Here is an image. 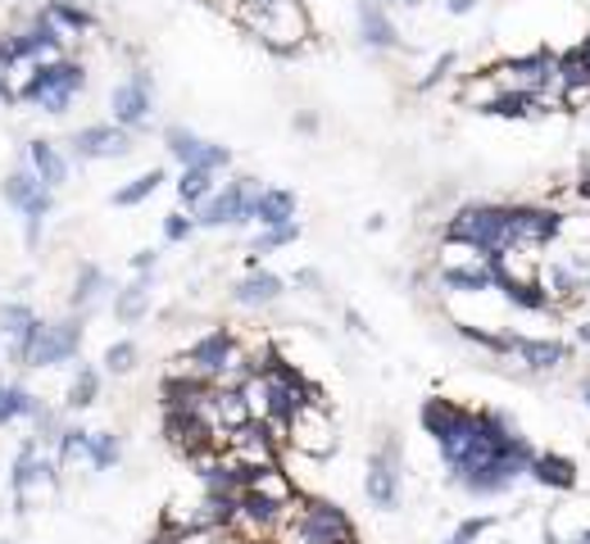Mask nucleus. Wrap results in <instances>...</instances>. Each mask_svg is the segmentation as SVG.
<instances>
[{"label":"nucleus","instance_id":"nucleus-7","mask_svg":"<svg viewBox=\"0 0 590 544\" xmlns=\"http://www.w3.org/2000/svg\"><path fill=\"white\" fill-rule=\"evenodd\" d=\"M400 485H404V454H400V435L387 431V440L368 454L364 463V495L373 508L396 513L400 508Z\"/></svg>","mask_w":590,"mask_h":544},{"label":"nucleus","instance_id":"nucleus-56","mask_svg":"<svg viewBox=\"0 0 590 544\" xmlns=\"http://www.w3.org/2000/svg\"><path fill=\"white\" fill-rule=\"evenodd\" d=\"M586 295H590V277H586Z\"/></svg>","mask_w":590,"mask_h":544},{"label":"nucleus","instance_id":"nucleus-11","mask_svg":"<svg viewBox=\"0 0 590 544\" xmlns=\"http://www.w3.org/2000/svg\"><path fill=\"white\" fill-rule=\"evenodd\" d=\"M68 160L73 164H100V160H127L137 150V132H127L118 123H87L78 132H68Z\"/></svg>","mask_w":590,"mask_h":544},{"label":"nucleus","instance_id":"nucleus-59","mask_svg":"<svg viewBox=\"0 0 590 544\" xmlns=\"http://www.w3.org/2000/svg\"><path fill=\"white\" fill-rule=\"evenodd\" d=\"M504 544H513V540H504Z\"/></svg>","mask_w":590,"mask_h":544},{"label":"nucleus","instance_id":"nucleus-52","mask_svg":"<svg viewBox=\"0 0 590 544\" xmlns=\"http://www.w3.org/2000/svg\"><path fill=\"white\" fill-rule=\"evenodd\" d=\"M563 544H590V527H586V531H577L573 540H563Z\"/></svg>","mask_w":590,"mask_h":544},{"label":"nucleus","instance_id":"nucleus-10","mask_svg":"<svg viewBox=\"0 0 590 544\" xmlns=\"http://www.w3.org/2000/svg\"><path fill=\"white\" fill-rule=\"evenodd\" d=\"M87 314H68L55 322H41V336L28 350V368H60V363H73L83 354V336H87Z\"/></svg>","mask_w":590,"mask_h":544},{"label":"nucleus","instance_id":"nucleus-21","mask_svg":"<svg viewBox=\"0 0 590 544\" xmlns=\"http://www.w3.org/2000/svg\"><path fill=\"white\" fill-rule=\"evenodd\" d=\"M300 210V200L296 191L287 187H260L250 200V223H260V227H281V223H291Z\"/></svg>","mask_w":590,"mask_h":544},{"label":"nucleus","instance_id":"nucleus-18","mask_svg":"<svg viewBox=\"0 0 590 544\" xmlns=\"http://www.w3.org/2000/svg\"><path fill=\"white\" fill-rule=\"evenodd\" d=\"M23 160H28V168L41 177V187H50V191H60L68 181V173H73V160L55 141H46V137H33L28 146H23Z\"/></svg>","mask_w":590,"mask_h":544},{"label":"nucleus","instance_id":"nucleus-43","mask_svg":"<svg viewBox=\"0 0 590 544\" xmlns=\"http://www.w3.org/2000/svg\"><path fill=\"white\" fill-rule=\"evenodd\" d=\"M155 264H160L155 250H137V254H133V268H137V273H155Z\"/></svg>","mask_w":590,"mask_h":544},{"label":"nucleus","instance_id":"nucleus-53","mask_svg":"<svg viewBox=\"0 0 590 544\" xmlns=\"http://www.w3.org/2000/svg\"><path fill=\"white\" fill-rule=\"evenodd\" d=\"M581 404H586V413H590V377L581 381Z\"/></svg>","mask_w":590,"mask_h":544},{"label":"nucleus","instance_id":"nucleus-47","mask_svg":"<svg viewBox=\"0 0 590 544\" xmlns=\"http://www.w3.org/2000/svg\"><path fill=\"white\" fill-rule=\"evenodd\" d=\"M577 195H581V200H590V154H586V160H581V177H577Z\"/></svg>","mask_w":590,"mask_h":544},{"label":"nucleus","instance_id":"nucleus-23","mask_svg":"<svg viewBox=\"0 0 590 544\" xmlns=\"http://www.w3.org/2000/svg\"><path fill=\"white\" fill-rule=\"evenodd\" d=\"M150 291H155V273H137L133 281H127V287L114 291V318H118L123 327L141 322V318L150 314Z\"/></svg>","mask_w":590,"mask_h":544},{"label":"nucleus","instance_id":"nucleus-28","mask_svg":"<svg viewBox=\"0 0 590 544\" xmlns=\"http://www.w3.org/2000/svg\"><path fill=\"white\" fill-rule=\"evenodd\" d=\"M500 295H504V304L523 308V314H558L554 300H550L545 287H541V277H536V281H504Z\"/></svg>","mask_w":590,"mask_h":544},{"label":"nucleus","instance_id":"nucleus-37","mask_svg":"<svg viewBox=\"0 0 590 544\" xmlns=\"http://www.w3.org/2000/svg\"><path fill=\"white\" fill-rule=\"evenodd\" d=\"M495 96H500V83H495L491 73H477V77H468L464 91H459V100H464L468 110H477V114L491 110V100H495Z\"/></svg>","mask_w":590,"mask_h":544},{"label":"nucleus","instance_id":"nucleus-44","mask_svg":"<svg viewBox=\"0 0 590 544\" xmlns=\"http://www.w3.org/2000/svg\"><path fill=\"white\" fill-rule=\"evenodd\" d=\"M296 287H304V291H323V273L300 268V273H296Z\"/></svg>","mask_w":590,"mask_h":544},{"label":"nucleus","instance_id":"nucleus-46","mask_svg":"<svg viewBox=\"0 0 590 544\" xmlns=\"http://www.w3.org/2000/svg\"><path fill=\"white\" fill-rule=\"evenodd\" d=\"M346 327H350L354 336H368V322H364V314H359V308H346Z\"/></svg>","mask_w":590,"mask_h":544},{"label":"nucleus","instance_id":"nucleus-20","mask_svg":"<svg viewBox=\"0 0 590 544\" xmlns=\"http://www.w3.org/2000/svg\"><path fill=\"white\" fill-rule=\"evenodd\" d=\"M37 5H41L46 18L55 23V28H64L73 41H78V37H91V33L100 28L91 0H37Z\"/></svg>","mask_w":590,"mask_h":544},{"label":"nucleus","instance_id":"nucleus-51","mask_svg":"<svg viewBox=\"0 0 590 544\" xmlns=\"http://www.w3.org/2000/svg\"><path fill=\"white\" fill-rule=\"evenodd\" d=\"M441 544H477V540H468L464 531H454V535H450V540H441Z\"/></svg>","mask_w":590,"mask_h":544},{"label":"nucleus","instance_id":"nucleus-40","mask_svg":"<svg viewBox=\"0 0 590 544\" xmlns=\"http://www.w3.org/2000/svg\"><path fill=\"white\" fill-rule=\"evenodd\" d=\"M196 214L191 210H173V214H164V241L168 245H187L191 237H196Z\"/></svg>","mask_w":590,"mask_h":544},{"label":"nucleus","instance_id":"nucleus-26","mask_svg":"<svg viewBox=\"0 0 590 544\" xmlns=\"http://www.w3.org/2000/svg\"><path fill=\"white\" fill-rule=\"evenodd\" d=\"M164 150L177 168H204V150H210V141L196 137L191 127L173 123V127H164Z\"/></svg>","mask_w":590,"mask_h":544},{"label":"nucleus","instance_id":"nucleus-2","mask_svg":"<svg viewBox=\"0 0 590 544\" xmlns=\"http://www.w3.org/2000/svg\"><path fill=\"white\" fill-rule=\"evenodd\" d=\"M445 241H464L481 258H500L513 250V223H509V204L495 200H468L445 218L441 227Z\"/></svg>","mask_w":590,"mask_h":544},{"label":"nucleus","instance_id":"nucleus-29","mask_svg":"<svg viewBox=\"0 0 590 544\" xmlns=\"http://www.w3.org/2000/svg\"><path fill=\"white\" fill-rule=\"evenodd\" d=\"M214 191H218V173H210V168H183V177H177V204H183V210H191V214H196Z\"/></svg>","mask_w":590,"mask_h":544},{"label":"nucleus","instance_id":"nucleus-1","mask_svg":"<svg viewBox=\"0 0 590 544\" xmlns=\"http://www.w3.org/2000/svg\"><path fill=\"white\" fill-rule=\"evenodd\" d=\"M418 422L431 435L436 454H441L445 481L477 468V463H491L523 435L504 408H464L454 400H423Z\"/></svg>","mask_w":590,"mask_h":544},{"label":"nucleus","instance_id":"nucleus-24","mask_svg":"<svg viewBox=\"0 0 590 544\" xmlns=\"http://www.w3.org/2000/svg\"><path fill=\"white\" fill-rule=\"evenodd\" d=\"M110 291H118L114 281H110V273L100 268V264H83V268H78V277H73L68 308H73V314H87V308H91V304H100Z\"/></svg>","mask_w":590,"mask_h":544},{"label":"nucleus","instance_id":"nucleus-12","mask_svg":"<svg viewBox=\"0 0 590 544\" xmlns=\"http://www.w3.org/2000/svg\"><path fill=\"white\" fill-rule=\"evenodd\" d=\"M287 431H291V445L287 450H296V454H304V458H327V454H337V422H331V413H327V404H304L296 418L287 422Z\"/></svg>","mask_w":590,"mask_h":544},{"label":"nucleus","instance_id":"nucleus-42","mask_svg":"<svg viewBox=\"0 0 590 544\" xmlns=\"http://www.w3.org/2000/svg\"><path fill=\"white\" fill-rule=\"evenodd\" d=\"M491 527H495V517H486V513H481V517H464V522H459L454 531H464L468 540H481V535L491 531Z\"/></svg>","mask_w":590,"mask_h":544},{"label":"nucleus","instance_id":"nucleus-9","mask_svg":"<svg viewBox=\"0 0 590 544\" xmlns=\"http://www.w3.org/2000/svg\"><path fill=\"white\" fill-rule=\"evenodd\" d=\"M110 114H114L118 127H127V132H146L150 118H155V73H150L146 64H137L123 83H114Z\"/></svg>","mask_w":590,"mask_h":544},{"label":"nucleus","instance_id":"nucleus-41","mask_svg":"<svg viewBox=\"0 0 590 544\" xmlns=\"http://www.w3.org/2000/svg\"><path fill=\"white\" fill-rule=\"evenodd\" d=\"M454 64H459V55H454V50H445L441 60H431V68H427V73L418 77V91H431V87H441L445 77L454 73Z\"/></svg>","mask_w":590,"mask_h":544},{"label":"nucleus","instance_id":"nucleus-35","mask_svg":"<svg viewBox=\"0 0 590 544\" xmlns=\"http://www.w3.org/2000/svg\"><path fill=\"white\" fill-rule=\"evenodd\" d=\"M87 440H91V431L83 422H64V431L55 440V463L60 468H73L78 458H87Z\"/></svg>","mask_w":590,"mask_h":544},{"label":"nucleus","instance_id":"nucleus-16","mask_svg":"<svg viewBox=\"0 0 590 544\" xmlns=\"http://www.w3.org/2000/svg\"><path fill=\"white\" fill-rule=\"evenodd\" d=\"M509 358H518L527 372H558L563 363H573V345H563V341H550V336H518L513 331V354Z\"/></svg>","mask_w":590,"mask_h":544},{"label":"nucleus","instance_id":"nucleus-48","mask_svg":"<svg viewBox=\"0 0 590 544\" xmlns=\"http://www.w3.org/2000/svg\"><path fill=\"white\" fill-rule=\"evenodd\" d=\"M296 132H318V118L314 114H296Z\"/></svg>","mask_w":590,"mask_h":544},{"label":"nucleus","instance_id":"nucleus-39","mask_svg":"<svg viewBox=\"0 0 590 544\" xmlns=\"http://www.w3.org/2000/svg\"><path fill=\"white\" fill-rule=\"evenodd\" d=\"M64 408H41L37 413V418H33V440H37V445L46 450V445H55V440H60V431H64Z\"/></svg>","mask_w":590,"mask_h":544},{"label":"nucleus","instance_id":"nucleus-45","mask_svg":"<svg viewBox=\"0 0 590 544\" xmlns=\"http://www.w3.org/2000/svg\"><path fill=\"white\" fill-rule=\"evenodd\" d=\"M481 5V0H445V14H454V18H464V14H473Z\"/></svg>","mask_w":590,"mask_h":544},{"label":"nucleus","instance_id":"nucleus-5","mask_svg":"<svg viewBox=\"0 0 590 544\" xmlns=\"http://www.w3.org/2000/svg\"><path fill=\"white\" fill-rule=\"evenodd\" d=\"M500 83V91H527L536 96L541 105L550 110H563L558 105V55L550 46H536L531 55H513V60H500L495 68H486Z\"/></svg>","mask_w":590,"mask_h":544},{"label":"nucleus","instance_id":"nucleus-17","mask_svg":"<svg viewBox=\"0 0 590 544\" xmlns=\"http://www.w3.org/2000/svg\"><path fill=\"white\" fill-rule=\"evenodd\" d=\"M354 18H359V41H364L368 50H400V28H396V18L387 14L381 0H359Z\"/></svg>","mask_w":590,"mask_h":544},{"label":"nucleus","instance_id":"nucleus-15","mask_svg":"<svg viewBox=\"0 0 590 544\" xmlns=\"http://www.w3.org/2000/svg\"><path fill=\"white\" fill-rule=\"evenodd\" d=\"M41 322H46V318H37L33 304H23V300L0 304V336H5V354H10V363L28 368V350H33V341L41 336Z\"/></svg>","mask_w":590,"mask_h":544},{"label":"nucleus","instance_id":"nucleus-36","mask_svg":"<svg viewBox=\"0 0 590 544\" xmlns=\"http://www.w3.org/2000/svg\"><path fill=\"white\" fill-rule=\"evenodd\" d=\"M137 363H141V345L137 341H114L105 354H100V372L127 377V372H137Z\"/></svg>","mask_w":590,"mask_h":544},{"label":"nucleus","instance_id":"nucleus-31","mask_svg":"<svg viewBox=\"0 0 590 544\" xmlns=\"http://www.w3.org/2000/svg\"><path fill=\"white\" fill-rule=\"evenodd\" d=\"M168 181V173L164 168H146V173H137L133 181H127V187H118L110 200H114V210H137V204H146L150 195H155L160 187Z\"/></svg>","mask_w":590,"mask_h":544},{"label":"nucleus","instance_id":"nucleus-3","mask_svg":"<svg viewBox=\"0 0 590 544\" xmlns=\"http://www.w3.org/2000/svg\"><path fill=\"white\" fill-rule=\"evenodd\" d=\"M87 91V64L78 60H46L37 64L28 77H23V87H18V105H28V110H41L50 118H64L73 110V100H78Z\"/></svg>","mask_w":590,"mask_h":544},{"label":"nucleus","instance_id":"nucleus-22","mask_svg":"<svg viewBox=\"0 0 590 544\" xmlns=\"http://www.w3.org/2000/svg\"><path fill=\"white\" fill-rule=\"evenodd\" d=\"M527 477L541 485V490H577V463L568 454H554V450H536Z\"/></svg>","mask_w":590,"mask_h":544},{"label":"nucleus","instance_id":"nucleus-49","mask_svg":"<svg viewBox=\"0 0 590 544\" xmlns=\"http://www.w3.org/2000/svg\"><path fill=\"white\" fill-rule=\"evenodd\" d=\"M381 5H400V10H418V5H427V0H381Z\"/></svg>","mask_w":590,"mask_h":544},{"label":"nucleus","instance_id":"nucleus-38","mask_svg":"<svg viewBox=\"0 0 590 544\" xmlns=\"http://www.w3.org/2000/svg\"><path fill=\"white\" fill-rule=\"evenodd\" d=\"M586 83H590V68H586L581 46L563 50V55H558V96L568 91V87H586Z\"/></svg>","mask_w":590,"mask_h":544},{"label":"nucleus","instance_id":"nucleus-30","mask_svg":"<svg viewBox=\"0 0 590 544\" xmlns=\"http://www.w3.org/2000/svg\"><path fill=\"white\" fill-rule=\"evenodd\" d=\"M486 114H491V118H513V123H523V118H545L550 105H541V100L527 96V91H500Z\"/></svg>","mask_w":590,"mask_h":544},{"label":"nucleus","instance_id":"nucleus-50","mask_svg":"<svg viewBox=\"0 0 590 544\" xmlns=\"http://www.w3.org/2000/svg\"><path fill=\"white\" fill-rule=\"evenodd\" d=\"M577 345H590V318L577 322Z\"/></svg>","mask_w":590,"mask_h":544},{"label":"nucleus","instance_id":"nucleus-54","mask_svg":"<svg viewBox=\"0 0 590 544\" xmlns=\"http://www.w3.org/2000/svg\"><path fill=\"white\" fill-rule=\"evenodd\" d=\"M241 5H254V10H264V5H273V0H241Z\"/></svg>","mask_w":590,"mask_h":544},{"label":"nucleus","instance_id":"nucleus-25","mask_svg":"<svg viewBox=\"0 0 590 544\" xmlns=\"http://www.w3.org/2000/svg\"><path fill=\"white\" fill-rule=\"evenodd\" d=\"M41 408H46V400L37 391H28L23 381H5V377H0V427H10L18 418H37Z\"/></svg>","mask_w":590,"mask_h":544},{"label":"nucleus","instance_id":"nucleus-58","mask_svg":"<svg viewBox=\"0 0 590 544\" xmlns=\"http://www.w3.org/2000/svg\"><path fill=\"white\" fill-rule=\"evenodd\" d=\"M0 544H10V540H0Z\"/></svg>","mask_w":590,"mask_h":544},{"label":"nucleus","instance_id":"nucleus-8","mask_svg":"<svg viewBox=\"0 0 590 544\" xmlns=\"http://www.w3.org/2000/svg\"><path fill=\"white\" fill-rule=\"evenodd\" d=\"M260 187H264V181L250 177V173H241V177H233V181H223V187L196 210V227H204V231H218V227H250V200H254V191H260Z\"/></svg>","mask_w":590,"mask_h":544},{"label":"nucleus","instance_id":"nucleus-6","mask_svg":"<svg viewBox=\"0 0 590 544\" xmlns=\"http://www.w3.org/2000/svg\"><path fill=\"white\" fill-rule=\"evenodd\" d=\"M60 481V463L46 458L41 445L28 435L14 454V468H10V495H14V513H28L37 495H50Z\"/></svg>","mask_w":590,"mask_h":544},{"label":"nucleus","instance_id":"nucleus-19","mask_svg":"<svg viewBox=\"0 0 590 544\" xmlns=\"http://www.w3.org/2000/svg\"><path fill=\"white\" fill-rule=\"evenodd\" d=\"M281 295H287V281L268 268H250L233 287V304H241V308H273Z\"/></svg>","mask_w":590,"mask_h":544},{"label":"nucleus","instance_id":"nucleus-55","mask_svg":"<svg viewBox=\"0 0 590 544\" xmlns=\"http://www.w3.org/2000/svg\"><path fill=\"white\" fill-rule=\"evenodd\" d=\"M581 55H586V68H590V37L581 41Z\"/></svg>","mask_w":590,"mask_h":544},{"label":"nucleus","instance_id":"nucleus-14","mask_svg":"<svg viewBox=\"0 0 590 544\" xmlns=\"http://www.w3.org/2000/svg\"><path fill=\"white\" fill-rule=\"evenodd\" d=\"M431 281L445 295H495L500 291V273L491 258H477V264H436Z\"/></svg>","mask_w":590,"mask_h":544},{"label":"nucleus","instance_id":"nucleus-57","mask_svg":"<svg viewBox=\"0 0 590 544\" xmlns=\"http://www.w3.org/2000/svg\"><path fill=\"white\" fill-rule=\"evenodd\" d=\"M28 5H37V0H28Z\"/></svg>","mask_w":590,"mask_h":544},{"label":"nucleus","instance_id":"nucleus-33","mask_svg":"<svg viewBox=\"0 0 590 544\" xmlns=\"http://www.w3.org/2000/svg\"><path fill=\"white\" fill-rule=\"evenodd\" d=\"M0 191H5V204H14V210L23 214V204H28L37 191H46V187H41V177L28 168V160H18V164L5 173V181H0Z\"/></svg>","mask_w":590,"mask_h":544},{"label":"nucleus","instance_id":"nucleus-4","mask_svg":"<svg viewBox=\"0 0 590 544\" xmlns=\"http://www.w3.org/2000/svg\"><path fill=\"white\" fill-rule=\"evenodd\" d=\"M237 18L260 37V46H268L273 55H296V50L314 37V23L304 0H273V5L254 10V5H237Z\"/></svg>","mask_w":590,"mask_h":544},{"label":"nucleus","instance_id":"nucleus-27","mask_svg":"<svg viewBox=\"0 0 590 544\" xmlns=\"http://www.w3.org/2000/svg\"><path fill=\"white\" fill-rule=\"evenodd\" d=\"M100 385H105V372L96 368V363H83L78 358V372H73L68 391H64V413H83L100 400Z\"/></svg>","mask_w":590,"mask_h":544},{"label":"nucleus","instance_id":"nucleus-13","mask_svg":"<svg viewBox=\"0 0 590 544\" xmlns=\"http://www.w3.org/2000/svg\"><path fill=\"white\" fill-rule=\"evenodd\" d=\"M509 223H513V250H531L541 254L563 237V214L545 210V204H509Z\"/></svg>","mask_w":590,"mask_h":544},{"label":"nucleus","instance_id":"nucleus-34","mask_svg":"<svg viewBox=\"0 0 590 544\" xmlns=\"http://www.w3.org/2000/svg\"><path fill=\"white\" fill-rule=\"evenodd\" d=\"M118 458H123V435L118 431H91L87 440V463L96 472H110L118 468Z\"/></svg>","mask_w":590,"mask_h":544},{"label":"nucleus","instance_id":"nucleus-32","mask_svg":"<svg viewBox=\"0 0 590 544\" xmlns=\"http://www.w3.org/2000/svg\"><path fill=\"white\" fill-rule=\"evenodd\" d=\"M300 231H304V227H300L296 218H291V223H281V227H260V237L250 241V254H246V264H250V268H260V258H264V254H273V250H287V245H296V241H300Z\"/></svg>","mask_w":590,"mask_h":544}]
</instances>
